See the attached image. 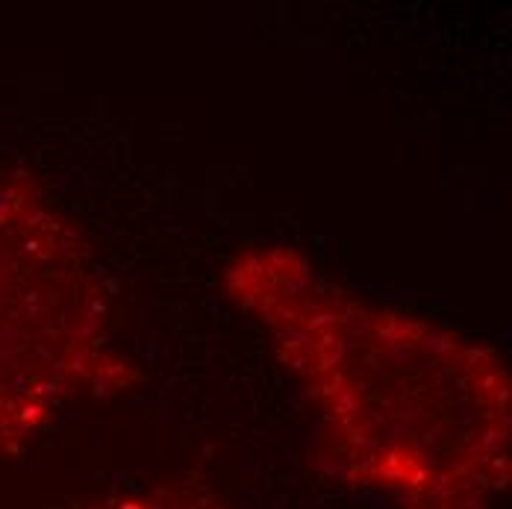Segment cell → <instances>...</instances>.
I'll return each instance as SVG.
<instances>
[{
	"label": "cell",
	"instance_id": "cell-3",
	"mask_svg": "<svg viewBox=\"0 0 512 509\" xmlns=\"http://www.w3.org/2000/svg\"><path fill=\"white\" fill-rule=\"evenodd\" d=\"M80 509H221L209 495L183 486V483H159L142 489H115L86 501Z\"/></svg>",
	"mask_w": 512,
	"mask_h": 509
},
{
	"label": "cell",
	"instance_id": "cell-1",
	"mask_svg": "<svg viewBox=\"0 0 512 509\" xmlns=\"http://www.w3.org/2000/svg\"><path fill=\"white\" fill-rule=\"evenodd\" d=\"M224 292L312 409L327 474L389 509H495L512 430L495 348L371 301L280 242L236 251Z\"/></svg>",
	"mask_w": 512,
	"mask_h": 509
},
{
	"label": "cell",
	"instance_id": "cell-2",
	"mask_svg": "<svg viewBox=\"0 0 512 509\" xmlns=\"http://www.w3.org/2000/svg\"><path fill=\"white\" fill-rule=\"evenodd\" d=\"M86 233L27 174H0V454L133 383Z\"/></svg>",
	"mask_w": 512,
	"mask_h": 509
}]
</instances>
